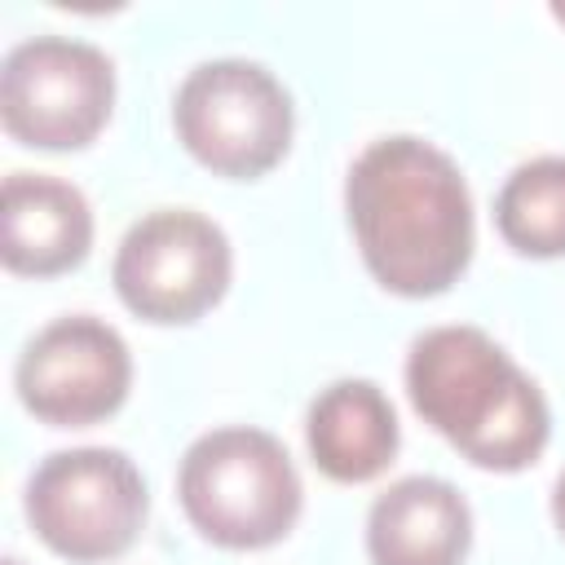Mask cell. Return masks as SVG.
<instances>
[{"instance_id": "obj_5", "label": "cell", "mask_w": 565, "mask_h": 565, "mask_svg": "<svg viewBox=\"0 0 565 565\" xmlns=\"http://www.w3.org/2000/svg\"><path fill=\"white\" fill-rule=\"evenodd\" d=\"M26 525L35 539L75 565L124 556L150 512L141 468L115 446L53 450L26 477Z\"/></svg>"}, {"instance_id": "obj_15", "label": "cell", "mask_w": 565, "mask_h": 565, "mask_svg": "<svg viewBox=\"0 0 565 565\" xmlns=\"http://www.w3.org/2000/svg\"><path fill=\"white\" fill-rule=\"evenodd\" d=\"M4 565H22V561H4Z\"/></svg>"}, {"instance_id": "obj_6", "label": "cell", "mask_w": 565, "mask_h": 565, "mask_svg": "<svg viewBox=\"0 0 565 565\" xmlns=\"http://www.w3.org/2000/svg\"><path fill=\"white\" fill-rule=\"evenodd\" d=\"M234 278L225 230L194 207H159L128 225L115 247L110 282L128 313L154 327L199 322Z\"/></svg>"}, {"instance_id": "obj_11", "label": "cell", "mask_w": 565, "mask_h": 565, "mask_svg": "<svg viewBox=\"0 0 565 565\" xmlns=\"http://www.w3.org/2000/svg\"><path fill=\"white\" fill-rule=\"evenodd\" d=\"M305 446L322 477L340 486L375 481L402 446L397 411L375 380H335L305 411Z\"/></svg>"}, {"instance_id": "obj_4", "label": "cell", "mask_w": 565, "mask_h": 565, "mask_svg": "<svg viewBox=\"0 0 565 565\" xmlns=\"http://www.w3.org/2000/svg\"><path fill=\"white\" fill-rule=\"evenodd\" d=\"M172 128L185 154L212 177L256 181L287 159L296 106L269 66L212 57L181 79L172 97Z\"/></svg>"}, {"instance_id": "obj_1", "label": "cell", "mask_w": 565, "mask_h": 565, "mask_svg": "<svg viewBox=\"0 0 565 565\" xmlns=\"http://www.w3.org/2000/svg\"><path fill=\"white\" fill-rule=\"evenodd\" d=\"M344 216L366 274L402 300L450 291L477 247L463 168L411 132L380 137L349 163Z\"/></svg>"}, {"instance_id": "obj_12", "label": "cell", "mask_w": 565, "mask_h": 565, "mask_svg": "<svg viewBox=\"0 0 565 565\" xmlns=\"http://www.w3.org/2000/svg\"><path fill=\"white\" fill-rule=\"evenodd\" d=\"M494 230L516 256H565V154H539L508 172L494 199Z\"/></svg>"}, {"instance_id": "obj_3", "label": "cell", "mask_w": 565, "mask_h": 565, "mask_svg": "<svg viewBox=\"0 0 565 565\" xmlns=\"http://www.w3.org/2000/svg\"><path fill=\"white\" fill-rule=\"evenodd\" d=\"M177 499L203 543L225 552H260L291 534L305 486L274 433L225 424L194 437L181 455Z\"/></svg>"}, {"instance_id": "obj_9", "label": "cell", "mask_w": 565, "mask_h": 565, "mask_svg": "<svg viewBox=\"0 0 565 565\" xmlns=\"http://www.w3.org/2000/svg\"><path fill=\"white\" fill-rule=\"evenodd\" d=\"M93 207L79 185L49 172H13L0 190V256L9 274L57 278L84 265Z\"/></svg>"}, {"instance_id": "obj_10", "label": "cell", "mask_w": 565, "mask_h": 565, "mask_svg": "<svg viewBox=\"0 0 565 565\" xmlns=\"http://www.w3.org/2000/svg\"><path fill=\"white\" fill-rule=\"evenodd\" d=\"M472 547V508L441 477H402L366 512L371 565H463Z\"/></svg>"}, {"instance_id": "obj_14", "label": "cell", "mask_w": 565, "mask_h": 565, "mask_svg": "<svg viewBox=\"0 0 565 565\" xmlns=\"http://www.w3.org/2000/svg\"><path fill=\"white\" fill-rule=\"evenodd\" d=\"M552 18H556V22L565 26V4H552Z\"/></svg>"}, {"instance_id": "obj_2", "label": "cell", "mask_w": 565, "mask_h": 565, "mask_svg": "<svg viewBox=\"0 0 565 565\" xmlns=\"http://www.w3.org/2000/svg\"><path fill=\"white\" fill-rule=\"evenodd\" d=\"M406 397L415 415L481 472L530 468L552 437L543 388L481 327H433L411 340Z\"/></svg>"}, {"instance_id": "obj_8", "label": "cell", "mask_w": 565, "mask_h": 565, "mask_svg": "<svg viewBox=\"0 0 565 565\" xmlns=\"http://www.w3.org/2000/svg\"><path fill=\"white\" fill-rule=\"evenodd\" d=\"M18 402L49 428H93L110 419L132 388L128 340L93 318L66 313L40 327L13 366Z\"/></svg>"}, {"instance_id": "obj_13", "label": "cell", "mask_w": 565, "mask_h": 565, "mask_svg": "<svg viewBox=\"0 0 565 565\" xmlns=\"http://www.w3.org/2000/svg\"><path fill=\"white\" fill-rule=\"evenodd\" d=\"M552 525H556V534L565 539V472H561L556 486H552Z\"/></svg>"}, {"instance_id": "obj_7", "label": "cell", "mask_w": 565, "mask_h": 565, "mask_svg": "<svg viewBox=\"0 0 565 565\" xmlns=\"http://www.w3.org/2000/svg\"><path fill=\"white\" fill-rule=\"evenodd\" d=\"M115 62L71 35H35L0 66V124L31 150H84L110 124Z\"/></svg>"}]
</instances>
